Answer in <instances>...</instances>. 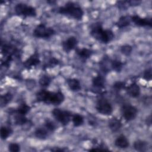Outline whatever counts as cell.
<instances>
[{
    "label": "cell",
    "mask_w": 152,
    "mask_h": 152,
    "mask_svg": "<svg viewBox=\"0 0 152 152\" xmlns=\"http://www.w3.org/2000/svg\"><path fill=\"white\" fill-rule=\"evenodd\" d=\"M58 12L77 20H82L84 15V11L81 7L78 4L70 1L66 2L64 6L59 7Z\"/></svg>",
    "instance_id": "cell-3"
},
{
    "label": "cell",
    "mask_w": 152,
    "mask_h": 152,
    "mask_svg": "<svg viewBox=\"0 0 152 152\" xmlns=\"http://www.w3.org/2000/svg\"><path fill=\"white\" fill-rule=\"evenodd\" d=\"M151 123V115H150L146 119V124L148 125H150Z\"/></svg>",
    "instance_id": "cell-35"
},
{
    "label": "cell",
    "mask_w": 152,
    "mask_h": 152,
    "mask_svg": "<svg viewBox=\"0 0 152 152\" xmlns=\"http://www.w3.org/2000/svg\"><path fill=\"white\" fill-rule=\"evenodd\" d=\"M49 131L44 127L37 128L34 131V135L36 138L40 140H45L48 138Z\"/></svg>",
    "instance_id": "cell-18"
},
{
    "label": "cell",
    "mask_w": 152,
    "mask_h": 152,
    "mask_svg": "<svg viewBox=\"0 0 152 152\" xmlns=\"http://www.w3.org/2000/svg\"><path fill=\"white\" fill-rule=\"evenodd\" d=\"M12 133V130L10 127L3 126L1 128L0 136L1 139L3 140L8 138Z\"/></svg>",
    "instance_id": "cell-26"
},
{
    "label": "cell",
    "mask_w": 152,
    "mask_h": 152,
    "mask_svg": "<svg viewBox=\"0 0 152 152\" xmlns=\"http://www.w3.org/2000/svg\"><path fill=\"white\" fill-rule=\"evenodd\" d=\"M28 122V120L26 117V115L16 113L14 116V123L17 125L22 126L26 124Z\"/></svg>",
    "instance_id": "cell-22"
},
{
    "label": "cell",
    "mask_w": 152,
    "mask_h": 152,
    "mask_svg": "<svg viewBox=\"0 0 152 152\" xmlns=\"http://www.w3.org/2000/svg\"><path fill=\"white\" fill-rule=\"evenodd\" d=\"M110 65L112 69L116 72H120L124 67V63L119 59L112 60Z\"/></svg>",
    "instance_id": "cell-25"
},
{
    "label": "cell",
    "mask_w": 152,
    "mask_h": 152,
    "mask_svg": "<svg viewBox=\"0 0 152 152\" xmlns=\"http://www.w3.org/2000/svg\"><path fill=\"white\" fill-rule=\"evenodd\" d=\"M78 43V40L75 36H70L62 43L63 50L65 52H69L75 49Z\"/></svg>",
    "instance_id": "cell-11"
},
{
    "label": "cell",
    "mask_w": 152,
    "mask_h": 152,
    "mask_svg": "<svg viewBox=\"0 0 152 152\" xmlns=\"http://www.w3.org/2000/svg\"><path fill=\"white\" fill-rule=\"evenodd\" d=\"M109 129L113 132H116L120 130L122 126V124L120 120L116 118H113L110 119L108 123Z\"/></svg>",
    "instance_id": "cell-15"
},
{
    "label": "cell",
    "mask_w": 152,
    "mask_h": 152,
    "mask_svg": "<svg viewBox=\"0 0 152 152\" xmlns=\"http://www.w3.org/2000/svg\"><path fill=\"white\" fill-rule=\"evenodd\" d=\"M132 51V47L129 45H124L121 47V53L125 56L130 55Z\"/></svg>",
    "instance_id": "cell-30"
},
{
    "label": "cell",
    "mask_w": 152,
    "mask_h": 152,
    "mask_svg": "<svg viewBox=\"0 0 152 152\" xmlns=\"http://www.w3.org/2000/svg\"><path fill=\"white\" fill-rule=\"evenodd\" d=\"M59 64V61L54 58L52 57L51 58L49 59V60L45 63L43 65V69H46V68H51L56 66Z\"/></svg>",
    "instance_id": "cell-27"
},
{
    "label": "cell",
    "mask_w": 152,
    "mask_h": 152,
    "mask_svg": "<svg viewBox=\"0 0 152 152\" xmlns=\"http://www.w3.org/2000/svg\"><path fill=\"white\" fill-rule=\"evenodd\" d=\"M131 20L135 25L139 27H151L152 26V19L151 18H142L135 15L131 16Z\"/></svg>",
    "instance_id": "cell-9"
},
{
    "label": "cell",
    "mask_w": 152,
    "mask_h": 152,
    "mask_svg": "<svg viewBox=\"0 0 152 152\" xmlns=\"http://www.w3.org/2000/svg\"><path fill=\"white\" fill-rule=\"evenodd\" d=\"M50 150L53 151H65V149L63 148H60V147H53Z\"/></svg>",
    "instance_id": "cell-34"
},
{
    "label": "cell",
    "mask_w": 152,
    "mask_h": 152,
    "mask_svg": "<svg viewBox=\"0 0 152 152\" xmlns=\"http://www.w3.org/2000/svg\"><path fill=\"white\" fill-rule=\"evenodd\" d=\"M13 98V95L10 93H6L2 95L1 96V100H0V103H1V106L4 107L7 106L12 99Z\"/></svg>",
    "instance_id": "cell-23"
},
{
    "label": "cell",
    "mask_w": 152,
    "mask_h": 152,
    "mask_svg": "<svg viewBox=\"0 0 152 152\" xmlns=\"http://www.w3.org/2000/svg\"><path fill=\"white\" fill-rule=\"evenodd\" d=\"M115 145L120 148H126L129 145V140L124 135H120L115 141Z\"/></svg>",
    "instance_id": "cell-14"
},
{
    "label": "cell",
    "mask_w": 152,
    "mask_h": 152,
    "mask_svg": "<svg viewBox=\"0 0 152 152\" xmlns=\"http://www.w3.org/2000/svg\"><path fill=\"white\" fill-rule=\"evenodd\" d=\"M134 148L138 151H145L148 148V143L143 140H137L134 142Z\"/></svg>",
    "instance_id": "cell-20"
},
{
    "label": "cell",
    "mask_w": 152,
    "mask_h": 152,
    "mask_svg": "<svg viewBox=\"0 0 152 152\" xmlns=\"http://www.w3.org/2000/svg\"><path fill=\"white\" fill-rule=\"evenodd\" d=\"M104 78L101 75H97L92 79V84L94 87L103 88L104 87Z\"/></svg>",
    "instance_id": "cell-19"
},
{
    "label": "cell",
    "mask_w": 152,
    "mask_h": 152,
    "mask_svg": "<svg viewBox=\"0 0 152 152\" xmlns=\"http://www.w3.org/2000/svg\"><path fill=\"white\" fill-rule=\"evenodd\" d=\"M40 63L39 55L37 52H34L30 55L24 62L23 66L27 69H30L33 67L36 66Z\"/></svg>",
    "instance_id": "cell-10"
},
{
    "label": "cell",
    "mask_w": 152,
    "mask_h": 152,
    "mask_svg": "<svg viewBox=\"0 0 152 152\" xmlns=\"http://www.w3.org/2000/svg\"><path fill=\"white\" fill-rule=\"evenodd\" d=\"M31 107L26 103H21L15 110V113L23 115H26L30 111Z\"/></svg>",
    "instance_id": "cell-21"
},
{
    "label": "cell",
    "mask_w": 152,
    "mask_h": 152,
    "mask_svg": "<svg viewBox=\"0 0 152 152\" xmlns=\"http://www.w3.org/2000/svg\"><path fill=\"white\" fill-rule=\"evenodd\" d=\"M131 16L124 15L121 17L116 23V26L119 28H123L129 26L131 24Z\"/></svg>",
    "instance_id": "cell-17"
},
{
    "label": "cell",
    "mask_w": 152,
    "mask_h": 152,
    "mask_svg": "<svg viewBox=\"0 0 152 152\" xmlns=\"http://www.w3.org/2000/svg\"><path fill=\"white\" fill-rule=\"evenodd\" d=\"M52 114L53 118L64 126L67 125L69 124L72 115L70 112L58 108L54 109L52 111Z\"/></svg>",
    "instance_id": "cell-6"
},
{
    "label": "cell",
    "mask_w": 152,
    "mask_h": 152,
    "mask_svg": "<svg viewBox=\"0 0 152 152\" xmlns=\"http://www.w3.org/2000/svg\"><path fill=\"white\" fill-rule=\"evenodd\" d=\"M71 120L74 126L75 127H78L82 125L84 122L83 116L80 114H74L72 115Z\"/></svg>",
    "instance_id": "cell-24"
},
{
    "label": "cell",
    "mask_w": 152,
    "mask_h": 152,
    "mask_svg": "<svg viewBox=\"0 0 152 152\" xmlns=\"http://www.w3.org/2000/svg\"><path fill=\"white\" fill-rule=\"evenodd\" d=\"M15 12L17 15L24 17H34L37 15V11L34 7L26 4H17L14 8Z\"/></svg>",
    "instance_id": "cell-5"
},
{
    "label": "cell",
    "mask_w": 152,
    "mask_h": 152,
    "mask_svg": "<svg viewBox=\"0 0 152 152\" xmlns=\"http://www.w3.org/2000/svg\"><path fill=\"white\" fill-rule=\"evenodd\" d=\"M127 94L131 97L137 98L138 97L141 93L140 86L135 82L131 83L129 86L125 88Z\"/></svg>",
    "instance_id": "cell-12"
},
{
    "label": "cell",
    "mask_w": 152,
    "mask_h": 152,
    "mask_svg": "<svg viewBox=\"0 0 152 152\" xmlns=\"http://www.w3.org/2000/svg\"><path fill=\"white\" fill-rule=\"evenodd\" d=\"M36 100L46 104L59 105L65 100V96L61 91L52 92L46 90H41L36 94Z\"/></svg>",
    "instance_id": "cell-2"
},
{
    "label": "cell",
    "mask_w": 152,
    "mask_h": 152,
    "mask_svg": "<svg viewBox=\"0 0 152 152\" xmlns=\"http://www.w3.org/2000/svg\"><path fill=\"white\" fill-rule=\"evenodd\" d=\"M121 113L123 118L126 121L134 120L138 113L137 109L131 104H124L121 107Z\"/></svg>",
    "instance_id": "cell-8"
},
{
    "label": "cell",
    "mask_w": 152,
    "mask_h": 152,
    "mask_svg": "<svg viewBox=\"0 0 152 152\" xmlns=\"http://www.w3.org/2000/svg\"><path fill=\"white\" fill-rule=\"evenodd\" d=\"M56 31L50 27H47L45 24L41 23L37 25L33 30V34L36 38L47 39L52 37Z\"/></svg>",
    "instance_id": "cell-4"
},
{
    "label": "cell",
    "mask_w": 152,
    "mask_h": 152,
    "mask_svg": "<svg viewBox=\"0 0 152 152\" xmlns=\"http://www.w3.org/2000/svg\"><path fill=\"white\" fill-rule=\"evenodd\" d=\"M8 150L11 152H18L20 151V145L15 142H12L9 144Z\"/></svg>",
    "instance_id": "cell-32"
},
{
    "label": "cell",
    "mask_w": 152,
    "mask_h": 152,
    "mask_svg": "<svg viewBox=\"0 0 152 152\" xmlns=\"http://www.w3.org/2000/svg\"><path fill=\"white\" fill-rule=\"evenodd\" d=\"M51 81H52V79L49 76L46 75H43L40 78L39 80V83L42 87H47L50 84Z\"/></svg>",
    "instance_id": "cell-28"
},
{
    "label": "cell",
    "mask_w": 152,
    "mask_h": 152,
    "mask_svg": "<svg viewBox=\"0 0 152 152\" xmlns=\"http://www.w3.org/2000/svg\"><path fill=\"white\" fill-rule=\"evenodd\" d=\"M90 34L94 39L104 44L110 43L115 37V34L111 30L103 29L100 23H94L91 26Z\"/></svg>",
    "instance_id": "cell-1"
},
{
    "label": "cell",
    "mask_w": 152,
    "mask_h": 152,
    "mask_svg": "<svg viewBox=\"0 0 152 152\" xmlns=\"http://www.w3.org/2000/svg\"><path fill=\"white\" fill-rule=\"evenodd\" d=\"M151 68L146 69L143 72V78L147 81H150L151 80Z\"/></svg>",
    "instance_id": "cell-33"
},
{
    "label": "cell",
    "mask_w": 152,
    "mask_h": 152,
    "mask_svg": "<svg viewBox=\"0 0 152 152\" xmlns=\"http://www.w3.org/2000/svg\"><path fill=\"white\" fill-rule=\"evenodd\" d=\"M66 83L69 89L72 91H78L81 89V83L77 78H68Z\"/></svg>",
    "instance_id": "cell-16"
},
{
    "label": "cell",
    "mask_w": 152,
    "mask_h": 152,
    "mask_svg": "<svg viewBox=\"0 0 152 152\" xmlns=\"http://www.w3.org/2000/svg\"><path fill=\"white\" fill-rule=\"evenodd\" d=\"M96 109L99 113L103 115H110L113 112L111 103L104 98H101L97 100Z\"/></svg>",
    "instance_id": "cell-7"
},
{
    "label": "cell",
    "mask_w": 152,
    "mask_h": 152,
    "mask_svg": "<svg viewBox=\"0 0 152 152\" xmlns=\"http://www.w3.org/2000/svg\"><path fill=\"white\" fill-rule=\"evenodd\" d=\"M113 87L114 89H115L116 90L119 91L121 90L122 89H125L126 88V85H125V82L124 81H116L113 85Z\"/></svg>",
    "instance_id": "cell-31"
},
{
    "label": "cell",
    "mask_w": 152,
    "mask_h": 152,
    "mask_svg": "<svg viewBox=\"0 0 152 152\" xmlns=\"http://www.w3.org/2000/svg\"><path fill=\"white\" fill-rule=\"evenodd\" d=\"M45 127L46 128V129L50 132H53L56 128V125L51 120L48 119L45 121V125H44Z\"/></svg>",
    "instance_id": "cell-29"
},
{
    "label": "cell",
    "mask_w": 152,
    "mask_h": 152,
    "mask_svg": "<svg viewBox=\"0 0 152 152\" xmlns=\"http://www.w3.org/2000/svg\"><path fill=\"white\" fill-rule=\"evenodd\" d=\"M75 53L81 61L85 62L91 57L93 52L90 49L84 48L81 49L77 48L75 49Z\"/></svg>",
    "instance_id": "cell-13"
}]
</instances>
